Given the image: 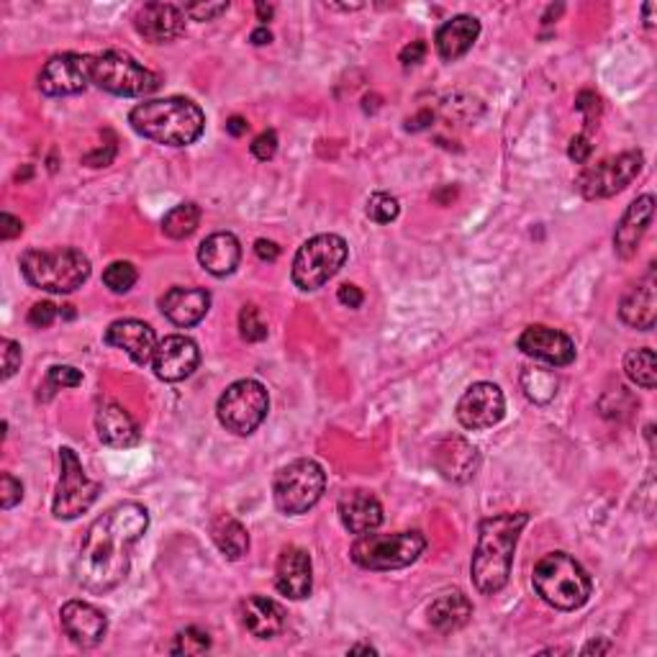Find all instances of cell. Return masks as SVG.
<instances>
[{
  "instance_id": "6da1fadb",
  "label": "cell",
  "mask_w": 657,
  "mask_h": 657,
  "mask_svg": "<svg viewBox=\"0 0 657 657\" xmlns=\"http://www.w3.org/2000/svg\"><path fill=\"white\" fill-rule=\"evenodd\" d=\"M149 529V511L137 501H121L92 521L75 560V580L90 594L121 586L131 568V550Z\"/></svg>"
},
{
  "instance_id": "7a4b0ae2",
  "label": "cell",
  "mask_w": 657,
  "mask_h": 657,
  "mask_svg": "<svg viewBox=\"0 0 657 657\" xmlns=\"http://www.w3.org/2000/svg\"><path fill=\"white\" fill-rule=\"evenodd\" d=\"M529 524V513H496L480 521L478 547L470 562L473 584L480 594L496 596L503 591L511 578L513 552H517L519 537Z\"/></svg>"
},
{
  "instance_id": "3957f363",
  "label": "cell",
  "mask_w": 657,
  "mask_h": 657,
  "mask_svg": "<svg viewBox=\"0 0 657 657\" xmlns=\"http://www.w3.org/2000/svg\"><path fill=\"white\" fill-rule=\"evenodd\" d=\"M131 129L155 145L190 147L206 129V116L188 98H157L139 104L129 114Z\"/></svg>"
},
{
  "instance_id": "277c9868",
  "label": "cell",
  "mask_w": 657,
  "mask_h": 657,
  "mask_svg": "<svg viewBox=\"0 0 657 657\" xmlns=\"http://www.w3.org/2000/svg\"><path fill=\"white\" fill-rule=\"evenodd\" d=\"M532 586L547 606L558 611H576L591 598L594 584L586 568L568 552H550L535 566Z\"/></svg>"
},
{
  "instance_id": "5b68a950",
  "label": "cell",
  "mask_w": 657,
  "mask_h": 657,
  "mask_svg": "<svg viewBox=\"0 0 657 657\" xmlns=\"http://www.w3.org/2000/svg\"><path fill=\"white\" fill-rule=\"evenodd\" d=\"M21 275L39 291L75 293L88 283L90 259L75 247L27 249L21 255Z\"/></svg>"
},
{
  "instance_id": "8992f818",
  "label": "cell",
  "mask_w": 657,
  "mask_h": 657,
  "mask_svg": "<svg viewBox=\"0 0 657 657\" xmlns=\"http://www.w3.org/2000/svg\"><path fill=\"white\" fill-rule=\"evenodd\" d=\"M426 550V539L421 532H395V535H360L352 545L350 558L355 566L375 572L401 570L414 566Z\"/></svg>"
},
{
  "instance_id": "52a82bcc",
  "label": "cell",
  "mask_w": 657,
  "mask_h": 657,
  "mask_svg": "<svg viewBox=\"0 0 657 657\" xmlns=\"http://www.w3.org/2000/svg\"><path fill=\"white\" fill-rule=\"evenodd\" d=\"M90 78L92 86L121 98H141L159 88V78L134 57L106 49V52L90 55Z\"/></svg>"
},
{
  "instance_id": "ba28073f",
  "label": "cell",
  "mask_w": 657,
  "mask_h": 657,
  "mask_svg": "<svg viewBox=\"0 0 657 657\" xmlns=\"http://www.w3.org/2000/svg\"><path fill=\"white\" fill-rule=\"evenodd\" d=\"M326 488V473L316 460L301 458L281 468L273 480L275 507L285 517H301L322 501Z\"/></svg>"
},
{
  "instance_id": "9c48e42d",
  "label": "cell",
  "mask_w": 657,
  "mask_h": 657,
  "mask_svg": "<svg viewBox=\"0 0 657 657\" xmlns=\"http://www.w3.org/2000/svg\"><path fill=\"white\" fill-rule=\"evenodd\" d=\"M350 247L340 234H316L301 244L293 259L291 277L301 291H318L347 263Z\"/></svg>"
},
{
  "instance_id": "30bf717a",
  "label": "cell",
  "mask_w": 657,
  "mask_h": 657,
  "mask_svg": "<svg viewBox=\"0 0 657 657\" xmlns=\"http://www.w3.org/2000/svg\"><path fill=\"white\" fill-rule=\"evenodd\" d=\"M269 411V395L267 389L259 381L244 377V381L232 383L229 389L218 399L216 414L226 432H234L239 437H249L257 432Z\"/></svg>"
},
{
  "instance_id": "8fae6325",
  "label": "cell",
  "mask_w": 657,
  "mask_h": 657,
  "mask_svg": "<svg viewBox=\"0 0 657 657\" xmlns=\"http://www.w3.org/2000/svg\"><path fill=\"white\" fill-rule=\"evenodd\" d=\"M645 157L643 151H621L617 157H606L594 167H586L584 173L578 175L576 188L586 200H601L611 198L629 188L631 180L643 173Z\"/></svg>"
},
{
  "instance_id": "7c38bea8",
  "label": "cell",
  "mask_w": 657,
  "mask_h": 657,
  "mask_svg": "<svg viewBox=\"0 0 657 657\" xmlns=\"http://www.w3.org/2000/svg\"><path fill=\"white\" fill-rule=\"evenodd\" d=\"M100 483L90 480L82 462L70 448L60 450V483H57L52 511L57 519H78L96 503Z\"/></svg>"
},
{
  "instance_id": "4fadbf2b",
  "label": "cell",
  "mask_w": 657,
  "mask_h": 657,
  "mask_svg": "<svg viewBox=\"0 0 657 657\" xmlns=\"http://www.w3.org/2000/svg\"><path fill=\"white\" fill-rule=\"evenodd\" d=\"M90 82V55H55L49 57L39 72V90L49 98L78 96Z\"/></svg>"
},
{
  "instance_id": "5bb4252c",
  "label": "cell",
  "mask_w": 657,
  "mask_h": 657,
  "mask_svg": "<svg viewBox=\"0 0 657 657\" xmlns=\"http://www.w3.org/2000/svg\"><path fill=\"white\" fill-rule=\"evenodd\" d=\"M503 414H507V399H503V391L496 383H473L458 401V421L470 432L493 429Z\"/></svg>"
},
{
  "instance_id": "9a60e30c",
  "label": "cell",
  "mask_w": 657,
  "mask_h": 657,
  "mask_svg": "<svg viewBox=\"0 0 657 657\" xmlns=\"http://www.w3.org/2000/svg\"><path fill=\"white\" fill-rule=\"evenodd\" d=\"M200 362L198 344L185 334H170L157 344L155 357H151V367L155 375L165 383H180L185 377L196 373Z\"/></svg>"
},
{
  "instance_id": "2e32d148",
  "label": "cell",
  "mask_w": 657,
  "mask_h": 657,
  "mask_svg": "<svg viewBox=\"0 0 657 657\" xmlns=\"http://www.w3.org/2000/svg\"><path fill=\"white\" fill-rule=\"evenodd\" d=\"M519 350L524 352L527 357L542 360L552 367H566L576 360V342L570 340L566 332L552 326L532 324L527 326L519 336Z\"/></svg>"
},
{
  "instance_id": "e0dca14e",
  "label": "cell",
  "mask_w": 657,
  "mask_h": 657,
  "mask_svg": "<svg viewBox=\"0 0 657 657\" xmlns=\"http://www.w3.org/2000/svg\"><path fill=\"white\" fill-rule=\"evenodd\" d=\"M60 621L65 635L70 637L72 645L82 647V650H90V647H98L104 643L108 631V617L98 606L88 601H67L60 611Z\"/></svg>"
},
{
  "instance_id": "ac0fdd59",
  "label": "cell",
  "mask_w": 657,
  "mask_h": 657,
  "mask_svg": "<svg viewBox=\"0 0 657 657\" xmlns=\"http://www.w3.org/2000/svg\"><path fill=\"white\" fill-rule=\"evenodd\" d=\"M185 11L175 3H147L134 16V29L149 45H170L185 33Z\"/></svg>"
},
{
  "instance_id": "d6986e66",
  "label": "cell",
  "mask_w": 657,
  "mask_h": 657,
  "mask_svg": "<svg viewBox=\"0 0 657 657\" xmlns=\"http://www.w3.org/2000/svg\"><path fill=\"white\" fill-rule=\"evenodd\" d=\"M104 342L108 347L124 350L137 365H149L157 350V334L147 322L139 318H119L106 329Z\"/></svg>"
},
{
  "instance_id": "ffe728a7",
  "label": "cell",
  "mask_w": 657,
  "mask_h": 657,
  "mask_svg": "<svg viewBox=\"0 0 657 657\" xmlns=\"http://www.w3.org/2000/svg\"><path fill=\"white\" fill-rule=\"evenodd\" d=\"M275 586L293 601L308 598L311 588H314V566H311V555L303 547L291 545L281 552L275 568Z\"/></svg>"
},
{
  "instance_id": "44dd1931",
  "label": "cell",
  "mask_w": 657,
  "mask_h": 657,
  "mask_svg": "<svg viewBox=\"0 0 657 657\" xmlns=\"http://www.w3.org/2000/svg\"><path fill=\"white\" fill-rule=\"evenodd\" d=\"M653 214H655V198L647 193V196H639L637 200H631L627 206L625 216L617 224V232H614V252L621 259H631L637 255L639 242L650 229L653 224Z\"/></svg>"
},
{
  "instance_id": "7402d4cb",
  "label": "cell",
  "mask_w": 657,
  "mask_h": 657,
  "mask_svg": "<svg viewBox=\"0 0 657 657\" xmlns=\"http://www.w3.org/2000/svg\"><path fill=\"white\" fill-rule=\"evenodd\" d=\"M336 511H340L342 524L350 535L360 537V535L375 532V529L383 524L381 501H377L370 491H362V488L344 491L340 496V503H336Z\"/></svg>"
},
{
  "instance_id": "603a6c76",
  "label": "cell",
  "mask_w": 657,
  "mask_h": 657,
  "mask_svg": "<svg viewBox=\"0 0 657 657\" xmlns=\"http://www.w3.org/2000/svg\"><path fill=\"white\" fill-rule=\"evenodd\" d=\"M96 432L98 440L106 444V448L114 450H126L139 444V426L134 416L124 406L114 401H104L96 411Z\"/></svg>"
},
{
  "instance_id": "cb8c5ba5",
  "label": "cell",
  "mask_w": 657,
  "mask_h": 657,
  "mask_svg": "<svg viewBox=\"0 0 657 657\" xmlns=\"http://www.w3.org/2000/svg\"><path fill=\"white\" fill-rule=\"evenodd\" d=\"M434 465L448 480L465 483V480L478 473L480 454L473 444L462 440V437H444L434 448Z\"/></svg>"
},
{
  "instance_id": "d4e9b609",
  "label": "cell",
  "mask_w": 657,
  "mask_h": 657,
  "mask_svg": "<svg viewBox=\"0 0 657 657\" xmlns=\"http://www.w3.org/2000/svg\"><path fill=\"white\" fill-rule=\"evenodd\" d=\"M210 308V293L204 288H170L159 298V311L175 326L190 329L206 318Z\"/></svg>"
},
{
  "instance_id": "484cf974",
  "label": "cell",
  "mask_w": 657,
  "mask_h": 657,
  "mask_svg": "<svg viewBox=\"0 0 657 657\" xmlns=\"http://www.w3.org/2000/svg\"><path fill=\"white\" fill-rule=\"evenodd\" d=\"M239 619L244 629L257 639H273L285 629L283 606L267 596H247L239 604Z\"/></svg>"
},
{
  "instance_id": "4316f807",
  "label": "cell",
  "mask_w": 657,
  "mask_h": 657,
  "mask_svg": "<svg viewBox=\"0 0 657 657\" xmlns=\"http://www.w3.org/2000/svg\"><path fill=\"white\" fill-rule=\"evenodd\" d=\"M619 316L627 326L639 329V332H650L655 326V269L627 291V296L619 303Z\"/></svg>"
},
{
  "instance_id": "83f0119b",
  "label": "cell",
  "mask_w": 657,
  "mask_h": 657,
  "mask_svg": "<svg viewBox=\"0 0 657 657\" xmlns=\"http://www.w3.org/2000/svg\"><path fill=\"white\" fill-rule=\"evenodd\" d=\"M198 263L214 277H226L242 263V244L232 232H216L198 247Z\"/></svg>"
},
{
  "instance_id": "f1b7e54d",
  "label": "cell",
  "mask_w": 657,
  "mask_h": 657,
  "mask_svg": "<svg viewBox=\"0 0 657 657\" xmlns=\"http://www.w3.org/2000/svg\"><path fill=\"white\" fill-rule=\"evenodd\" d=\"M480 37V21L475 16H454L444 21L437 31V52L444 62H454L465 57Z\"/></svg>"
},
{
  "instance_id": "f546056e",
  "label": "cell",
  "mask_w": 657,
  "mask_h": 657,
  "mask_svg": "<svg viewBox=\"0 0 657 657\" xmlns=\"http://www.w3.org/2000/svg\"><path fill=\"white\" fill-rule=\"evenodd\" d=\"M429 625L440 635H452L462 629L473 617V604L462 591H444L429 604Z\"/></svg>"
},
{
  "instance_id": "4dcf8cb0",
  "label": "cell",
  "mask_w": 657,
  "mask_h": 657,
  "mask_svg": "<svg viewBox=\"0 0 657 657\" xmlns=\"http://www.w3.org/2000/svg\"><path fill=\"white\" fill-rule=\"evenodd\" d=\"M210 539H214L218 552L226 560H242L249 550L247 529L232 513H218V517H214V521H210Z\"/></svg>"
},
{
  "instance_id": "1f68e13d",
  "label": "cell",
  "mask_w": 657,
  "mask_h": 657,
  "mask_svg": "<svg viewBox=\"0 0 657 657\" xmlns=\"http://www.w3.org/2000/svg\"><path fill=\"white\" fill-rule=\"evenodd\" d=\"M558 389H560V381L552 370L527 367L524 373H521V391H524L527 399L537 403V406H547V403L555 401Z\"/></svg>"
},
{
  "instance_id": "d6a6232c",
  "label": "cell",
  "mask_w": 657,
  "mask_h": 657,
  "mask_svg": "<svg viewBox=\"0 0 657 657\" xmlns=\"http://www.w3.org/2000/svg\"><path fill=\"white\" fill-rule=\"evenodd\" d=\"M625 373L637 389L653 391L657 383V365H655V352L650 347L631 350L625 357Z\"/></svg>"
},
{
  "instance_id": "836d02e7",
  "label": "cell",
  "mask_w": 657,
  "mask_h": 657,
  "mask_svg": "<svg viewBox=\"0 0 657 657\" xmlns=\"http://www.w3.org/2000/svg\"><path fill=\"white\" fill-rule=\"evenodd\" d=\"M198 224H200V208L198 204L188 200V204H180L167 210L163 218V232L165 237L170 239H185L198 229Z\"/></svg>"
},
{
  "instance_id": "e575fe53",
  "label": "cell",
  "mask_w": 657,
  "mask_h": 657,
  "mask_svg": "<svg viewBox=\"0 0 657 657\" xmlns=\"http://www.w3.org/2000/svg\"><path fill=\"white\" fill-rule=\"evenodd\" d=\"M137 281H139L137 267H134L131 263H124V259L111 263L104 269V283L111 293H129L134 285H137Z\"/></svg>"
},
{
  "instance_id": "d590c367",
  "label": "cell",
  "mask_w": 657,
  "mask_h": 657,
  "mask_svg": "<svg viewBox=\"0 0 657 657\" xmlns=\"http://www.w3.org/2000/svg\"><path fill=\"white\" fill-rule=\"evenodd\" d=\"M365 214H367L370 222H375V224H391V222H395V218H399L401 204H399V198L391 196V193H373V196L367 198Z\"/></svg>"
},
{
  "instance_id": "8d00e7d4",
  "label": "cell",
  "mask_w": 657,
  "mask_h": 657,
  "mask_svg": "<svg viewBox=\"0 0 657 657\" xmlns=\"http://www.w3.org/2000/svg\"><path fill=\"white\" fill-rule=\"evenodd\" d=\"M267 332H269V329H267L263 311H259L255 303H247V306L239 311V334H242V340L244 342H263V340H267Z\"/></svg>"
},
{
  "instance_id": "74e56055",
  "label": "cell",
  "mask_w": 657,
  "mask_h": 657,
  "mask_svg": "<svg viewBox=\"0 0 657 657\" xmlns=\"http://www.w3.org/2000/svg\"><path fill=\"white\" fill-rule=\"evenodd\" d=\"M208 650H210L208 631L198 627H188L178 631V637H175V643L170 647L173 655H204Z\"/></svg>"
},
{
  "instance_id": "f35d334b",
  "label": "cell",
  "mask_w": 657,
  "mask_h": 657,
  "mask_svg": "<svg viewBox=\"0 0 657 657\" xmlns=\"http://www.w3.org/2000/svg\"><path fill=\"white\" fill-rule=\"evenodd\" d=\"M80 383H82V373H80L78 367H72V365H55V367H49L47 381H45V391H47L45 401L52 399V393L62 391V389H78Z\"/></svg>"
},
{
  "instance_id": "ab89813d",
  "label": "cell",
  "mask_w": 657,
  "mask_h": 657,
  "mask_svg": "<svg viewBox=\"0 0 657 657\" xmlns=\"http://www.w3.org/2000/svg\"><path fill=\"white\" fill-rule=\"evenodd\" d=\"M21 499H23L21 480H16L11 473L0 475V507L11 511L16 503H21Z\"/></svg>"
},
{
  "instance_id": "60d3db41",
  "label": "cell",
  "mask_w": 657,
  "mask_h": 657,
  "mask_svg": "<svg viewBox=\"0 0 657 657\" xmlns=\"http://www.w3.org/2000/svg\"><path fill=\"white\" fill-rule=\"evenodd\" d=\"M183 11L190 21H216L229 11V3H188L183 6Z\"/></svg>"
},
{
  "instance_id": "b9f144b4",
  "label": "cell",
  "mask_w": 657,
  "mask_h": 657,
  "mask_svg": "<svg viewBox=\"0 0 657 657\" xmlns=\"http://www.w3.org/2000/svg\"><path fill=\"white\" fill-rule=\"evenodd\" d=\"M0 355H3V381H8L21 367V344L6 336V340H0Z\"/></svg>"
},
{
  "instance_id": "7bdbcfd3",
  "label": "cell",
  "mask_w": 657,
  "mask_h": 657,
  "mask_svg": "<svg viewBox=\"0 0 657 657\" xmlns=\"http://www.w3.org/2000/svg\"><path fill=\"white\" fill-rule=\"evenodd\" d=\"M576 108L586 116L588 129H591V126L598 124V116H601V98H598L594 90H584V92H578Z\"/></svg>"
},
{
  "instance_id": "ee69618b",
  "label": "cell",
  "mask_w": 657,
  "mask_h": 657,
  "mask_svg": "<svg viewBox=\"0 0 657 657\" xmlns=\"http://www.w3.org/2000/svg\"><path fill=\"white\" fill-rule=\"evenodd\" d=\"M27 318H29V324H31L33 329H47V326H52V324H55V318H57V306H55V303H49V301L33 303Z\"/></svg>"
},
{
  "instance_id": "f6af8a7d",
  "label": "cell",
  "mask_w": 657,
  "mask_h": 657,
  "mask_svg": "<svg viewBox=\"0 0 657 657\" xmlns=\"http://www.w3.org/2000/svg\"><path fill=\"white\" fill-rule=\"evenodd\" d=\"M275 151H277V134L273 129L263 131L255 141H252V155H255L259 163H267V159H273Z\"/></svg>"
},
{
  "instance_id": "bcb514c9",
  "label": "cell",
  "mask_w": 657,
  "mask_h": 657,
  "mask_svg": "<svg viewBox=\"0 0 657 657\" xmlns=\"http://www.w3.org/2000/svg\"><path fill=\"white\" fill-rule=\"evenodd\" d=\"M591 151H594V145H591V137H588V134H578V137L570 139L568 157L572 159V163L586 165L588 157H591Z\"/></svg>"
},
{
  "instance_id": "7dc6e473",
  "label": "cell",
  "mask_w": 657,
  "mask_h": 657,
  "mask_svg": "<svg viewBox=\"0 0 657 657\" xmlns=\"http://www.w3.org/2000/svg\"><path fill=\"white\" fill-rule=\"evenodd\" d=\"M424 57H426V41L416 39V41H411V45H406L401 49L399 60H401L403 67H416L419 62H424Z\"/></svg>"
},
{
  "instance_id": "c3c4849f",
  "label": "cell",
  "mask_w": 657,
  "mask_h": 657,
  "mask_svg": "<svg viewBox=\"0 0 657 657\" xmlns=\"http://www.w3.org/2000/svg\"><path fill=\"white\" fill-rule=\"evenodd\" d=\"M23 232V222L11 214H0V239L11 242Z\"/></svg>"
},
{
  "instance_id": "681fc988",
  "label": "cell",
  "mask_w": 657,
  "mask_h": 657,
  "mask_svg": "<svg viewBox=\"0 0 657 657\" xmlns=\"http://www.w3.org/2000/svg\"><path fill=\"white\" fill-rule=\"evenodd\" d=\"M336 298H340L342 306H347V308H360L362 301H365V296H362V291L357 288V285H350V283H344L342 288L336 291Z\"/></svg>"
},
{
  "instance_id": "f907efd6",
  "label": "cell",
  "mask_w": 657,
  "mask_h": 657,
  "mask_svg": "<svg viewBox=\"0 0 657 657\" xmlns=\"http://www.w3.org/2000/svg\"><path fill=\"white\" fill-rule=\"evenodd\" d=\"M114 157H116V141H111V147H108L106 151L104 149L90 151V155L82 157V163H86L88 167H108L114 163Z\"/></svg>"
},
{
  "instance_id": "816d5d0a",
  "label": "cell",
  "mask_w": 657,
  "mask_h": 657,
  "mask_svg": "<svg viewBox=\"0 0 657 657\" xmlns=\"http://www.w3.org/2000/svg\"><path fill=\"white\" fill-rule=\"evenodd\" d=\"M255 255L263 259V263H275V259L281 257V247H277V244L269 242V239H257L255 242Z\"/></svg>"
},
{
  "instance_id": "f5cc1de1",
  "label": "cell",
  "mask_w": 657,
  "mask_h": 657,
  "mask_svg": "<svg viewBox=\"0 0 657 657\" xmlns=\"http://www.w3.org/2000/svg\"><path fill=\"white\" fill-rule=\"evenodd\" d=\"M249 124L247 119H242V116H232L229 121H226V131L232 134V137H242V134H247Z\"/></svg>"
},
{
  "instance_id": "db71d44e",
  "label": "cell",
  "mask_w": 657,
  "mask_h": 657,
  "mask_svg": "<svg viewBox=\"0 0 657 657\" xmlns=\"http://www.w3.org/2000/svg\"><path fill=\"white\" fill-rule=\"evenodd\" d=\"M249 41H252V45H255V47H265V45H269V41H273V31H269V29L265 27V23H263V27H259V29H255V31L249 33Z\"/></svg>"
},
{
  "instance_id": "11a10c76",
  "label": "cell",
  "mask_w": 657,
  "mask_h": 657,
  "mask_svg": "<svg viewBox=\"0 0 657 657\" xmlns=\"http://www.w3.org/2000/svg\"><path fill=\"white\" fill-rule=\"evenodd\" d=\"M580 653H584V655H604V653H611V643H606V639H594V643H588Z\"/></svg>"
},
{
  "instance_id": "9f6ffc18",
  "label": "cell",
  "mask_w": 657,
  "mask_h": 657,
  "mask_svg": "<svg viewBox=\"0 0 657 657\" xmlns=\"http://www.w3.org/2000/svg\"><path fill=\"white\" fill-rule=\"evenodd\" d=\"M255 11H257V19H259V21H269V19H273L275 8H273V6H267V3H257V6H255Z\"/></svg>"
},
{
  "instance_id": "6f0895ef",
  "label": "cell",
  "mask_w": 657,
  "mask_h": 657,
  "mask_svg": "<svg viewBox=\"0 0 657 657\" xmlns=\"http://www.w3.org/2000/svg\"><path fill=\"white\" fill-rule=\"evenodd\" d=\"M375 655L377 650L375 647H370V645H355V647H350V655Z\"/></svg>"
}]
</instances>
